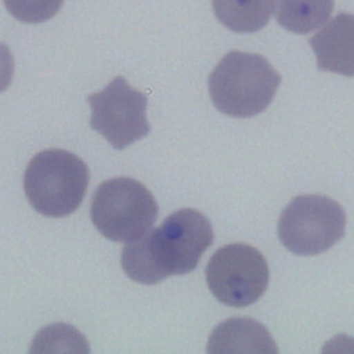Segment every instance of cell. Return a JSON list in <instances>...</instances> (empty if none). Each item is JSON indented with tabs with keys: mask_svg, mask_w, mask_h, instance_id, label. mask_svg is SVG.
Here are the masks:
<instances>
[{
	"mask_svg": "<svg viewBox=\"0 0 354 354\" xmlns=\"http://www.w3.org/2000/svg\"><path fill=\"white\" fill-rule=\"evenodd\" d=\"M333 10V0H275L277 22L289 32L306 35L324 25Z\"/></svg>",
	"mask_w": 354,
	"mask_h": 354,
	"instance_id": "obj_11",
	"label": "cell"
},
{
	"mask_svg": "<svg viewBox=\"0 0 354 354\" xmlns=\"http://www.w3.org/2000/svg\"><path fill=\"white\" fill-rule=\"evenodd\" d=\"M12 75H14V58L11 55L10 48L0 43V91H4L11 80H12Z\"/></svg>",
	"mask_w": 354,
	"mask_h": 354,
	"instance_id": "obj_13",
	"label": "cell"
},
{
	"mask_svg": "<svg viewBox=\"0 0 354 354\" xmlns=\"http://www.w3.org/2000/svg\"><path fill=\"white\" fill-rule=\"evenodd\" d=\"M214 106L232 118H250L272 101L281 75L259 54L239 50L224 55L209 76Z\"/></svg>",
	"mask_w": 354,
	"mask_h": 354,
	"instance_id": "obj_2",
	"label": "cell"
},
{
	"mask_svg": "<svg viewBox=\"0 0 354 354\" xmlns=\"http://www.w3.org/2000/svg\"><path fill=\"white\" fill-rule=\"evenodd\" d=\"M88 185V167L65 149H46L28 163L24 188L29 203L47 217H65L80 206Z\"/></svg>",
	"mask_w": 354,
	"mask_h": 354,
	"instance_id": "obj_3",
	"label": "cell"
},
{
	"mask_svg": "<svg viewBox=\"0 0 354 354\" xmlns=\"http://www.w3.org/2000/svg\"><path fill=\"white\" fill-rule=\"evenodd\" d=\"M343 207L325 195L296 196L281 213L278 238L295 254L315 256L332 248L344 234Z\"/></svg>",
	"mask_w": 354,
	"mask_h": 354,
	"instance_id": "obj_5",
	"label": "cell"
},
{
	"mask_svg": "<svg viewBox=\"0 0 354 354\" xmlns=\"http://www.w3.org/2000/svg\"><path fill=\"white\" fill-rule=\"evenodd\" d=\"M64 0H4L7 11L21 22L39 24L53 18Z\"/></svg>",
	"mask_w": 354,
	"mask_h": 354,
	"instance_id": "obj_12",
	"label": "cell"
},
{
	"mask_svg": "<svg viewBox=\"0 0 354 354\" xmlns=\"http://www.w3.org/2000/svg\"><path fill=\"white\" fill-rule=\"evenodd\" d=\"M90 216L105 238L130 242L156 221L158 203L152 192L140 181L116 177L98 185L91 199Z\"/></svg>",
	"mask_w": 354,
	"mask_h": 354,
	"instance_id": "obj_4",
	"label": "cell"
},
{
	"mask_svg": "<svg viewBox=\"0 0 354 354\" xmlns=\"http://www.w3.org/2000/svg\"><path fill=\"white\" fill-rule=\"evenodd\" d=\"M90 126L116 149H123L149 134L147 97L123 76L115 77L102 91L90 94Z\"/></svg>",
	"mask_w": 354,
	"mask_h": 354,
	"instance_id": "obj_7",
	"label": "cell"
},
{
	"mask_svg": "<svg viewBox=\"0 0 354 354\" xmlns=\"http://www.w3.org/2000/svg\"><path fill=\"white\" fill-rule=\"evenodd\" d=\"M212 243L213 228L209 218L195 209H180L167 216L160 227L149 228L127 242L120 263L130 279L155 285L170 275L195 270Z\"/></svg>",
	"mask_w": 354,
	"mask_h": 354,
	"instance_id": "obj_1",
	"label": "cell"
},
{
	"mask_svg": "<svg viewBox=\"0 0 354 354\" xmlns=\"http://www.w3.org/2000/svg\"><path fill=\"white\" fill-rule=\"evenodd\" d=\"M217 19L236 33H253L264 28L274 10L272 0H212Z\"/></svg>",
	"mask_w": 354,
	"mask_h": 354,
	"instance_id": "obj_10",
	"label": "cell"
},
{
	"mask_svg": "<svg viewBox=\"0 0 354 354\" xmlns=\"http://www.w3.org/2000/svg\"><path fill=\"white\" fill-rule=\"evenodd\" d=\"M268 281L270 271L264 256L245 243H230L217 249L206 266L210 292L230 307H246L257 301Z\"/></svg>",
	"mask_w": 354,
	"mask_h": 354,
	"instance_id": "obj_6",
	"label": "cell"
},
{
	"mask_svg": "<svg viewBox=\"0 0 354 354\" xmlns=\"http://www.w3.org/2000/svg\"><path fill=\"white\" fill-rule=\"evenodd\" d=\"M317 68L354 76V15L340 12L310 39Z\"/></svg>",
	"mask_w": 354,
	"mask_h": 354,
	"instance_id": "obj_8",
	"label": "cell"
},
{
	"mask_svg": "<svg viewBox=\"0 0 354 354\" xmlns=\"http://www.w3.org/2000/svg\"><path fill=\"white\" fill-rule=\"evenodd\" d=\"M207 351L277 353L278 348L274 339L261 324L252 318H231L213 330Z\"/></svg>",
	"mask_w": 354,
	"mask_h": 354,
	"instance_id": "obj_9",
	"label": "cell"
}]
</instances>
